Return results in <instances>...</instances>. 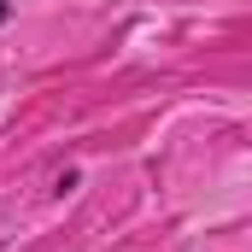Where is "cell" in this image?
<instances>
[{"label": "cell", "instance_id": "1", "mask_svg": "<svg viewBox=\"0 0 252 252\" xmlns=\"http://www.w3.org/2000/svg\"><path fill=\"white\" fill-rule=\"evenodd\" d=\"M70 188H82V176H76V170H64L59 182H53V193H59V199H64V193H70Z\"/></svg>", "mask_w": 252, "mask_h": 252}, {"label": "cell", "instance_id": "2", "mask_svg": "<svg viewBox=\"0 0 252 252\" xmlns=\"http://www.w3.org/2000/svg\"><path fill=\"white\" fill-rule=\"evenodd\" d=\"M0 24H12V0H0Z\"/></svg>", "mask_w": 252, "mask_h": 252}]
</instances>
